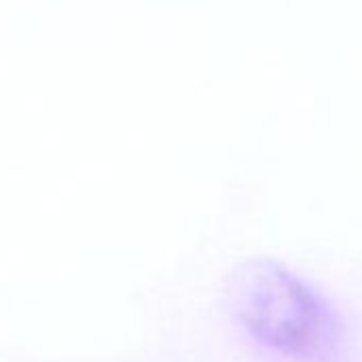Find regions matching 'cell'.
<instances>
[{
    "label": "cell",
    "mask_w": 362,
    "mask_h": 362,
    "mask_svg": "<svg viewBox=\"0 0 362 362\" xmlns=\"http://www.w3.org/2000/svg\"><path fill=\"white\" fill-rule=\"evenodd\" d=\"M239 313L260 343L298 360L324 358L337 343V324L320 296L275 264H258L245 277Z\"/></svg>",
    "instance_id": "6da1fadb"
}]
</instances>
